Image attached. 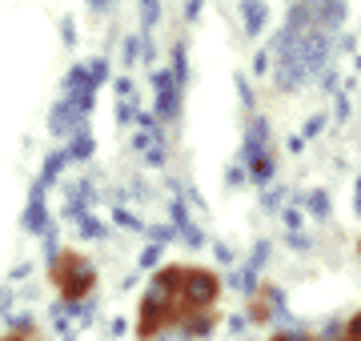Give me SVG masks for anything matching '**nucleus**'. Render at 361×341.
<instances>
[{
	"instance_id": "1",
	"label": "nucleus",
	"mask_w": 361,
	"mask_h": 341,
	"mask_svg": "<svg viewBox=\"0 0 361 341\" xmlns=\"http://www.w3.org/2000/svg\"><path fill=\"white\" fill-rule=\"evenodd\" d=\"M153 85H157V120H161V125L177 120V113H180V85H177V77H173V68H157Z\"/></svg>"
},
{
	"instance_id": "2",
	"label": "nucleus",
	"mask_w": 361,
	"mask_h": 341,
	"mask_svg": "<svg viewBox=\"0 0 361 341\" xmlns=\"http://www.w3.org/2000/svg\"><path fill=\"white\" fill-rule=\"evenodd\" d=\"M92 149H97V141H92L89 125H80V129L68 132V144H65V157H68V161H89Z\"/></svg>"
},
{
	"instance_id": "3",
	"label": "nucleus",
	"mask_w": 361,
	"mask_h": 341,
	"mask_svg": "<svg viewBox=\"0 0 361 341\" xmlns=\"http://www.w3.org/2000/svg\"><path fill=\"white\" fill-rule=\"evenodd\" d=\"M241 16H245L249 37H261V28L269 20V8H265V0H241Z\"/></svg>"
},
{
	"instance_id": "4",
	"label": "nucleus",
	"mask_w": 361,
	"mask_h": 341,
	"mask_svg": "<svg viewBox=\"0 0 361 341\" xmlns=\"http://www.w3.org/2000/svg\"><path fill=\"white\" fill-rule=\"evenodd\" d=\"M213 293H217V277L213 273H193L189 277V297H193V302H213Z\"/></svg>"
},
{
	"instance_id": "5",
	"label": "nucleus",
	"mask_w": 361,
	"mask_h": 341,
	"mask_svg": "<svg viewBox=\"0 0 361 341\" xmlns=\"http://www.w3.org/2000/svg\"><path fill=\"white\" fill-rule=\"evenodd\" d=\"M89 281H92V269H89L85 261H77V265H73V273H68V281H65V293L73 297V302H77L80 293L89 289Z\"/></svg>"
},
{
	"instance_id": "6",
	"label": "nucleus",
	"mask_w": 361,
	"mask_h": 341,
	"mask_svg": "<svg viewBox=\"0 0 361 341\" xmlns=\"http://www.w3.org/2000/svg\"><path fill=\"white\" fill-rule=\"evenodd\" d=\"M68 165V157H65V149H61V153H49V157H44V169H40V189H49L52 181H56V177H61V169H65Z\"/></svg>"
},
{
	"instance_id": "7",
	"label": "nucleus",
	"mask_w": 361,
	"mask_h": 341,
	"mask_svg": "<svg viewBox=\"0 0 361 341\" xmlns=\"http://www.w3.org/2000/svg\"><path fill=\"white\" fill-rule=\"evenodd\" d=\"M145 56V44H141V32H129V37L121 40V65L133 68L137 61Z\"/></svg>"
},
{
	"instance_id": "8",
	"label": "nucleus",
	"mask_w": 361,
	"mask_h": 341,
	"mask_svg": "<svg viewBox=\"0 0 361 341\" xmlns=\"http://www.w3.org/2000/svg\"><path fill=\"white\" fill-rule=\"evenodd\" d=\"M141 4V32L153 37V28L161 25V0H137Z\"/></svg>"
},
{
	"instance_id": "9",
	"label": "nucleus",
	"mask_w": 361,
	"mask_h": 341,
	"mask_svg": "<svg viewBox=\"0 0 361 341\" xmlns=\"http://www.w3.org/2000/svg\"><path fill=\"white\" fill-rule=\"evenodd\" d=\"M173 77H177V85H185L189 80V61H185V44H173Z\"/></svg>"
},
{
	"instance_id": "10",
	"label": "nucleus",
	"mask_w": 361,
	"mask_h": 341,
	"mask_svg": "<svg viewBox=\"0 0 361 341\" xmlns=\"http://www.w3.org/2000/svg\"><path fill=\"white\" fill-rule=\"evenodd\" d=\"M89 77H92V85H97V89L109 80V61H104V56H97V61L89 65Z\"/></svg>"
},
{
	"instance_id": "11",
	"label": "nucleus",
	"mask_w": 361,
	"mask_h": 341,
	"mask_svg": "<svg viewBox=\"0 0 361 341\" xmlns=\"http://www.w3.org/2000/svg\"><path fill=\"white\" fill-rule=\"evenodd\" d=\"M113 217H116V225H125V229H145V221H141V217H133L129 209H116Z\"/></svg>"
},
{
	"instance_id": "12",
	"label": "nucleus",
	"mask_w": 361,
	"mask_h": 341,
	"mask_svg": "<svg viewBox=\"0 0 361 341\" xmlns=\"http://www.w3.org/2000/svg\"><path fill=\"white\" fill-rule=\"evenodd\" d=\"M310 209H313V217H325V213H329V201H325V193H310Z\"/></svg>"
},
{
	"instance_id": "13",
	"label": "nucleus",
	"mask_w": 361,
	"mask_h": 341,
	"mask_svg": "<svg viewBox=\"0 0 361 341\" xmlns=\"http://www.w3.org/2000/svg\"><path fill=\"white\" fill-rule=\"evenodd\" d=\"M61 40H65L68 49L77 44V25H73V16H65V20H61Z\"/></svg>"
},
{
	"instance_id": "14",
	"label": "nucleus",
	"mask_w": 361,
	"mask_h": 341,
	"mask_svg": "<svg viewBox=\"0 0 361 341\" xmlns=\"http://www.w3.org/2000/svg\"><path fill=\"white\" fill-rule=\"evenodd\" d=\"M85 4H89V13H92V16H104V13H109V8L116 4V0H85Z\"/></svg>"
},
{
	"instance_id": "15",
	"label": "nucleus",
	"mask_w": 361,
	"mask_h": 341,
	"mask_svg": "<svg viewBox=\"0 0 361 341\" xmlns=\"http://www.w3.org/2000/svg\"><path fill=\"white\" fill-rule=\"evenodd\" d=\"M322 92H334V97H337V73H334V68L322 73Z\"/></svg>"
},
{
	"instance_id": "16",
	"label": "nucleus",
	"mask_w": 361,
	"mask_h": 341,
	"mask_svg": "<svg viewBox=\"0 0 361 341\" xmlns=\"http://www.w3.org/2000/svg\"><path fill=\"white\" fill-rule=\"evenodd\" d=\"M269 49H261V53H257V61H253V73H257V77H261V73H265V68H269Z\"/></svg>"
},
{
	"instance_id": "17",
	"label": "nucleus",
	"mask_w": 361,
	"mask_h": 341,
	"mask_svg": "<svg viewBox=\"0 0 361 341\" xmlns=\"http://www.w3.org/2000/svg\"><path fill=\"white\" fill-rule=\"evenodd\" d=\"M161 261V245H149V249L141 253V265H157Z\"/></svg>"
},
{
	"instance_id": "18",
	"label": "nucleus",
	"mask_w": 361,
	"mask_h": 341,
	"mask_svg": "<svg viewBox=\"0 0 361 341\" xmlns=\"http://www.w3.org/2000/svg\"><path fill=\"white\" fill-rule=\"evenodd\" d=\"M28 273H32V265H28V261H20V265L13 269V273H8V281H20V277H28Z\"/></svg>"
},
{
	"instance_id": "19",
	"label": "nucleus",
	"mask_w": 361,
	"mask_h": 341,
	"mask_svg": "<svg viewBox=\"0 0 361 341\" xmlns=\"http://www.w3.org/2000/svg\"><path fill=\"white\" fill-rule=\"evenodd\" d=\"M8 305H13V289H8V285H0V309L8 314Z\"/></svg>"
},
{
	"instance_id": "20",
	"label": "nucleus",
	"mask_w": 361,
	"mask_h": 341,
	"mask_svg": "<svg viewBox=\"0 0 361 341\" xmlns=\"http://www.w3.org/2000/svg\"><path fill=\"white\" fill-rule=\"evenodd\" d=\"M285 225H289V229H301V209H289V213H285Z\"/></svg>"
},
{
	"instance_id": "21",
	"label": "nucleus",
	"mask_w": 361,
	"mask_h": 341,
	"mask_svg": "<svg viewBox=\"0 0 361 341\" xmlns=\"http://www.w3.org/2000/svg\"><path fill=\"white\" fill-rule=\"evenodd\" d=\"M229 181H233V185L245 181V165H233V169H229Z\"/></svg>"
},
{
	"instance_id": "22",
	"label": "nucleus",
	"mask_w": 361,
	"mask_h": 341,
	"mask_svg": "<svg viewBox=\"0 0 361 341\" xmlns=\"http://www.w3.org/2000/svg\"><path fill=\"white\" fill-rule=\"evenodd\" d=\"M197 13H201V0H189V4H185V16H189V20H197Z\"/></svg>"
},
{
	"instance_id": "23",
	"label": "nucleus",
	"mask_w": 361,
	"mask_h": 341,
	"mask_svg": "<svg viewBox=\"0 0 361 341\" xmlns=\"http://www.w3.org/2000/svg\"><path fill=\"white\" fill-rule=\"evenodd\" d=\"M322 125H325V117H313L310 125H305V132H310V137H313V132H322Z\"/></svg>"
},
{
	"instance_id": "24",
	"label": "nucleus",
	"mask_w": 361,
	"mask_h": 341,
	"mask_svg": "<svg viewBox=\"0 0 361 341\" xmlns=\"http://www.w3.org/2000/svg\"><path fill=\"white\" fill-rule=\"evenodd\" d=\"M305 149V137H289V153H301Z\"/></svg>"
},
{
	"instance_id": "25",
	"label": "nucleus",
	"mask_w": 361,
	"mask_h": 341,
	"mask_svg": "<svg viewBox=\"0 0 361 341\" xmlns=\"http://www.w3.org/2000/svg\"><path fill=\"white\" fill-rule=\"evenodd\" d=\"M265 205H269V209H277V205H281V189H273L269 197H265Z\"/></svg>"
}]
</instances>
